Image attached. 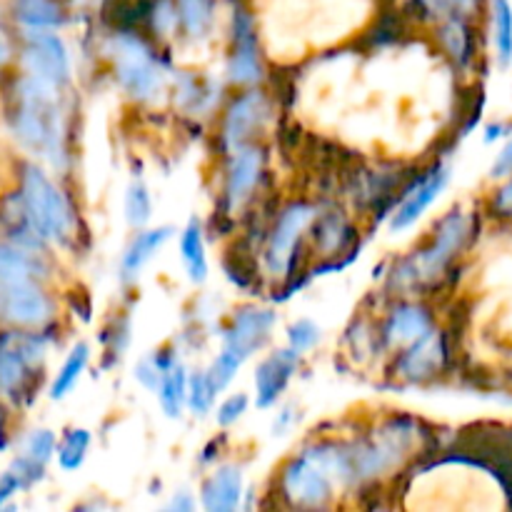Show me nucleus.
<instances>
[{"label": "nucleus", "instance_id": "1", "mask_svg": "<svg viewBox=\"0 0 512 512\" xmlns=\"http://www.w3.org/2000/svg\"><path fill=\"white\" fill-rule=\"evenodd\" d=\"M470 238V220L465 218L463 210H450L438 225H435L433 240L418 250L415 255L405 258L395 268L393 285L400 290H413L425 283H433L438 275L445 273L450 263L460 255V250L468 245Z\"/></svg>", "mask_w": 512, "mask_h": 512}, {"label": "nucleus", "instance_id": "2", "mask_svg": "<svg viewBox=\"0 0 512 512\" xmlns=\"http://www.w3.org/2000/svg\"><path fill=\"white\" fill-rule=\"evenodd\" d=\"M20 105L15 113V133L28 148L53 155L60 150V118L55 105V88L38 78L20 83Z\"/></svg>", "mask_w": 512, "mask_h": 512}, {"label": "nucleus", "instance_id": "3", "mask_svg": "<svg viewBox=\"0 0 512 512\" xmlns=\"http://www.w3.org/2000/svg\"><path fill=\"white\" fill-rule=\"evenodd\" d=\"M415 445V425L410 420H390L383 428L375 430L368 438L350 443V458H353L355 480L368 483L378 480L380 475L398 468L410 455Z\"/></svg>", "mask_w": 512, "mask_h": 512}, {"label": "nucleus", "instance_id": "4", "mask_svg": "<svg viewBox=\"0 0 512 512\" xmlns=\"http://www.w3.org/2000/svg\"><path fill=\"white\" fill-rule=\"evenodd\" d=\"M110 58L120 88L138 100H148L163 88V70L140 35L120 30L110 38Z\"/></svg>", "mask_w": 512, "mask_h": 512}, {"label": "nucleus", "instance_id": "5", "mask_svg": "<svg viewBox=\"0 0 512 512\" xmlns=\"http://www.w3.org/2000/svg\"><path fill=\"white\" fill-rule=\"evenodd\" d=\"M20 180H23L20 195H23L30 220L43 235V240L68 238L70 228H73V215L53 180L35 165H23Z\"/></svg>", "mask_w": 512, "mask_h": 512}, {"label": "nucleus", "instance_id": "6", "mask_svg": "<svg viewBox=\"0 0 512 512\" xmlns=\"http://www.w3.org/2000/svg\"><path fill=\"white\" fill-rule=\"evenodd\" d=\"M278 485L285 503L300 510L328 508L335 490H338L335 480L305 453L283 465Z\"/></svg>", "mask_w": 512, "mask_h": 512}, {"label": "nucleus", "instance_id": "7", "mask_svg": "<svg viewBox=\"0 0 512 512\" xmlns=\"http://www.w3.org/2000/svg\"><path fill=\"white\" fill-rule=\"evenodd\" d=\"M315 215L318 210L310 203H290L288 208H283L268 238V248H265V265L273 278L285 280L293 273L295 250H298L305 230L313 225Z\"/></svg>", "mask_w": 512, "mask_h": 512}, {"label": "nucleus", "instance_id": "8", "mask_svg": "<svg viewBox=\"0 0 512 512\" xmlns=\"http://www.w3.org/2000/svg\"><path fill=\"white\" fill-rule=\"evenodd\" d=\"M43 338L33 333L0 335V393L18 395L43 358Z\"/></svg>", "mask_w": 512, "mask_h": 512}, {"label": "nucleus", "instance_id": "9", "mask_svg": "<svg viewBox=\"0 0 512 512\" xmlns=\"http://www.w3.org/2000/svg\"><path fill=\"white\" fill-rule=\"evenodd\" d=\"M270 120V100L263 90H248L230 103L223 120V145L228 153L250 145Z\"/></svg>", "mask_w": 512, "mask_h": 512}, {"label": "nucleus", "instance_id": "10", "mask_svg": "<svg viewBox=\"0 0 512 512\" xmlns=\"http://www.w3.org/2000/svg\"><path fill=\"white\" fill-rule=\"evenodd\" d=\"M23 63L33 78L60 88L70 78V60L63 40L48 30H30L23 50Z\"/></svg>", "mask_w": 512, "mask_h": 512}, {"label": "nucleus", "instance_id": "11", "mask_svg": "<svg viewBox=\"0 0 512 512\" xmlns=\"http://www.w3.org/2000/svg\"><path fill=\"white\" fill-rule=\"evenodd\" d=\"M50 315H53V303L35 280L0 285V320L35 328V325L48 323Z\"/></svg>", "mask_w": 512, "mask_h": 512}, {"label": "nucleus", "instance_id": "12", "mask_svg": "<svg viewBox=\"0 0 512 512\" xmlns=\"http://www.w3.org/2000/svg\"><path fill=\"white\" fill-rule=\"evenodd\" d=\"M228 73H230V80L238 85H253L263 78L255 20L243 5L235 8L233 13V55H230Z\"/></svg>", "mask_w": 512, "mask_h": 512}, {"label": "nucleus", "instance_id": "13", "mask_svg": "<svg viewBox=\"0 0 512 512\" xmlns=\"http://www.w3.org/2000/svg\"><path fill=\"white\" fill-rule=\"evenodd\" d=\"M445 363H448V348H445L443 333L428 330L423 338L410 343L400 353V358L395 360V370H398L400 378L410 380V383H423V380L443 373Z\"/></svg>", "mask_w": 512, "mask_h": 512}, {"label": "nucleus", "instance_id": "14", "mask_svg": "<svg viewBox=\"0 0 512 512\" xmlns=\"http://www.w3.org/2000/svg\"><path fill=\"white\" fill-rule=\"evenodd\" d=\"M450 170L443 168V165H435L430 173H425L423 178L415 180L408 190H405V198L400 203V208L393 213V220H390V230L393 233H400V230L410 228L415 220L423 218L425 210L440 198L443 188L448 185Z\"/></svg>", "mask_w": 512, "mask_h": 512}, {"label": "nucleus", "instance_id": "15", "mask_svg": "<svg viewBox=\"0 0 512 512\" xmlns=\"http://www.w3.org/2000/svg\"><path fill=\"white\" fill-rule=\"evenodd\" d=\"M263 165V150L255 148V145H245L230 155L228 175H225V205H228V210L235 213L248 203L260 175H263Z\"/></svg>", "mask_w": 512, "mask_h": 512}, {"label": "nucleus", "instance_id": "16", "mask_svg": "<svg viewBox=\"0 0 512 512\" xmlns=\"http://www.w3.org/2000/svg\"><path fill=\"white\" fill-rule=\"evenodd\" d=\"M275 328V313L265 308H243L235 313L233 325L225 333V348L238 353L248 360L255 350L268 343L270 333Z\"/></svg>", "mask_w": 512, "mask_h": 512}, {"label": "nucleus", "instance_id": "17", "mask_svg": "<svg viewBox=\"0 0 512 512\" xmlns=\"http://www.w3.org/2000/svg\"><path fill=\"white\" fill-rule=\"evenodd\" d=\"M295 370H298V353L293 348L275 350L258 365V370H255L258 408H270V405L278 403V398L285 393Z\"/></svg>", "mask_w": 512, "mask_h": 512}, {"label": "nucleus", "instance_id": "18", "mask_svg": "<svg viewBox=\"0 0 512 512\" xmlns=\"http://www.w3.org/2000/svg\"><path fill=\"white\" fill-rule=\"evenodd\" d=\"M433 330V315L418 303H403L390 310L383 328V340L390 348H408L418 338Z\"/></svg>", "mask_w": 512, "mask_h": 512}, {"label": "nucleus", "instance_id": "19", "mask_svg": "<svg viewBox=\"0 0 512 512\" xmlns=\"http://www.w3.org/2000/svg\"><path fill=\"white\" fill-rule=\"evenodd\" d=\"M203 508L210 512H233L243 500V473L238 465H223L215 470L200 490Z\"/></svg>", "mask_w": 512, "mask_h": 512}, {"label": "nucleus", "instance_id": "20", "mask_svg": "<svg viewBox=\"0 0 512 512\" xmlns=\"http://www.w3.org/2000/svg\"><path fill=\"white\" fill-rule=\"evenodd\" d=\"M173 235V228H158V230H143L133 238V243L128 245L123 255V263H120V278L125 283H133L135 278L140 275V270L145 268L150 258L163 248L165 243L170 240Z\"/></svg>", "mask_w": 512, "mask_h": 512}, {"label": "nucleus", "instance_id": "21", "mask_svg": "<svg viewBox=\"0 0 512 512\" xmlns=\"http://www.w3.org/2000/svg\"><path fill=\"white\" fill-rule=\"evenodd\" d=\"M438 40L443 45L445 53L455 60L458 65H468L473 60L475 38L470 30V20L465 18H445L438 25Z\"/></svg>", "mask_w": 512, "mask_h": 512}, {"label": "nucleus", "instance_id": "22", "mask_svg": "<svg viewBox=\"0 0 512 512\" xmlns=\"http://www.w3.org/2000/svg\"><path fill=\"white\" fill-rule=\"evenodd\" d=\"M313 228H315V245L320 248L323 255H340V250L348 248V243L353 240V228L350 223L345 220L343 213H330L323 215H315L313 220Z\"/></svg>", "mask_w": 512, "mask_h": 512}, {"label": "nucleus", "instance_id": "23", "mask_svg": "<svg viewBox=\"0 0 512 512\" xmlns=\"http://www.w3.org/2000/svg\"><path fill=\"white\" fill-rule=\"evenodd\" d=\"M160 405L168 418H180L183 408L188 405V375H185L183 363L178 358L165 368L163 380H160Z\"/></svg>", "mask_w": 512, "mask_h": 512}, {"label": "nucleus", "instance_id": "24", "mask_svg": "<svg viewBox=\"0 0 512 512\" xmlns=\"http://www.w3.org/2000/svg\"><path fill=\"white\" fill-rule=\"evenodd\" d=\"M15 18L30 30L58 28L65 20L58 0H15Z\"/></svg>", "mask_w": 512, "mask_h": 512}, {"label": "nucleus", "instance_id": "25", "mask_svg": "<svg viewBox=\"0 0 512 512\" xmlns=\"http://www.w3.org/2000/svg\"><path fill=\"white\" fill-rule=\"evenodd\" d=\"M178 25L188 38H205L213 28L215 0H175Z\"/></svg>", "mask_w": 512, "mask_h": 512}, {"label": "nucleus", "instance_id": "26", "mask_svg": "<svg viewBox=\"0 0 512 512\" xmlns=\"http://www.w3.org/2000/svg\"><path fill=\"white\" fill-rule=\"evenodd\" d=\"M40 275L38 258L13 245H0V285L35 280Z\"/></svg>", "mask_w": 512, "mask_h": 512}, {"label": "nucleus", "instance_id": "27", "mask_svg": "<svg viewBox=\"0 0 512 512\" xmlns=\"http://www.w3.org/2000/svg\"><path fill=\"white\" fill-rule=\"evenodd\" d=\"M180 255H183L185 265L193 283H203L208 278V258H205V243H203V228L198 220H190L185 225L183 235H180Z\"/></svg>", "mask_w": 512, "mask_h": 512}, {"label": "nucleus", "instance_id": "28", "mask_svg": "<svg viewBox=\"0 0 512 512\" xmlns=\"http://www.w3.org/2000/svg\"><path fill=\"white\" fill-rule=\"evenodd\" d=\"M88 360H90V348L85 343H78L73 350H70V355L65 358L63 368H60L58 378H55L53 388H50V398L53 400H60L65 398V395L70 393V390L75 388V383L80 380V375H83V370L88 368Z\"/></svg>", "mask_w": 512, "mask_h": 512}, {"label": "nucleus", "instance_id": "29", "mask_svg": "<svg viewBox=\"0 0 512 512\" xmlns=\"http://www.w3.org/2000/svg\"><path fill=\"white\" fill-rule=\"evenodd\" d=\"M493 13V38L500 65L512 63V5L510 0H490Z\"/></svg>", "mask_w": 512, "mask_h": 512}, {"label": "nucleus", "instance_id": "30", "mask_svg": "<svg viewBox=\"0 0 512 512\" xmlns=\"http://www.w3.org/2000/svg\"><path fill=\"white\" fill-rule=\"evenodd\" d=\"M418 10L428 18L445 20V18H465L473 20L483 10L485 0H413Z\"/></svg>", "mask_w": 512, "mask_h": 512}, {"label": "nucleus", "instance_id": "31", "mask_svg": "<svg viewBox=\"0 0 512 512\" xmlns=\"http://www.w3.org/2000/svg\"><path fill=\"white\" fill-rule=\"evenodd\" d=\"M90 448V433L85 428H73L65 433L63 443L58 445V465L65 473H73L85 463Z\"/></svg>", "mask_w": 512, "mask_h": 512}, {"label": "nucleus", "instance_id": "32", "mask_svg": "<svg viewBox=\"0 0 512 512\" xmlns=\"http://www.w3.org/2000/svg\"><path fill=\"white\" fill-rule=\"evenodd\" d=\"M245 358H240L238 353H233V350L223 348V353L218 355V358L213 360V365H210L208 370V380L210 385H213L215 393H223L225 388L230 385V380L238 375V370L243 368Z\"/></svg>", "mask_w": 512, "mask_h": 512}, {"label": "nucleus", "instance_id": "33", "mask_svg": "<svg viewBox=\"0 0 512 512\" xmlns=\"http://www.w3.org/2000/svg\"><path fill=\"white\" fill-rule=\"evenodd\" d=\"M153 215V203H150V193L143 183H133L125 195V218L133 228H143Z\"/></svg>", "mask_w": 512, "mask_h": 512}, {"label": "nucleus", "instance_id": "34", "mask_svg": "<svg viewBox=\"0 0 512 512\" xmlns=\"http://www.w3.org/2000/svg\"><path fill=\"white\" fill-rule=\"evenodd\" d=\"M215 395L218 393H215L213 385H210L208 373L190 375L188 378V408L195 418H203V415H208Z\"/></svg>", "mask_w": 512, "mask_h": 512}, {"label": "nucleus", "instance_id": "35", "mask_svg": "<svg viewBox=\"0 0 512 512\" xmlns=\"http://www.w3.org/2000/svg\"><path fill=\"white\" fill-rule=\"evenodd\" d=\"M148 20L155 35H170L178 28V10H175V0H150L148 5Z\"/></svg>", "mask_w": 512, "mask_h": 512}, {"label": "nucleus", "instance_id": "36", "mask_svg": "<svg viewBox=\"0 0 512 512\" xmlns=\"http://www.w3.org/2000/svg\"><path fill=\"white\" fill-rule=\"evenodd\" d=\"M320 340V328L313 323V320H298L288 328V343L290 348L298 355L308 353L310 348H315Z\"/></svg>", "mask_w": 512, "mask_h": 512}, {"label": "nucleus", "instance_id": "37", "mask_svg": "<svg viewBox=\"0 0 512 512\" xmlns=\"http://www.w3.org/2000/svg\"><path fill=\"white\" fill-rule=\"evenodd\" d=\"M55 453V435L50 430H35L28 440H25V455L35 463L45 465L50 455Z\"/></svg>", "mask_w": 512, "mask_h": 512}, {"label": "nucleus", "instance_id": "38", "mask_svg": "<svg viewBox=\"0 0 512 512\" xmlns=\"http://www.w3.org/2000/svg\"><path fill=\"white\" fill-rule=\"evenodd\" d=\"M245 410H248V395L235 393V395H230V398H225L223 403H220L215 418H218V425L228 428V425L238 423V420L243 418Z\"/></svg>", "mask_w": 512, "mask_h": 512}, {"label": "nucleus", "instance_id": "39", "mask_svg": "<svg viewBox=\"0 0 512 512\" xmlns=\"http://www.w3.org/2000/svg\"><path fill=\"white\" fill-rule=\"evenodd\" d=\"M490 210H493L498 218L512 220V175H508V180L493 193V198H490Z\"/></svg>", "mask_w": 512, "mask_h": 512}, {"label": "nucleus", "instance_id": "40", "mask_svg": "<svg viewBox=\"0 0 512 512\" xmlns=\"http://www.w3.org/2000/svg\"><path fill=\"white\" fill-rule=\"evenodd\" d=\"M20 488H25V483H23V480H20V475L15 473V470H8V473H5L3 478H0V505H3L5 500L10 498V495L18 493Z\"/></svg>", "mask_w": 512, "mask_h": 512}, {"label": "nucleus", "instance_id": "41", "mask_svg": "<svg viewBox=\"0 0 512 512\" xmlns=\"http://www.w3.org/2000/svg\"><path fill=\"white\" fill-rule=\"evenodd\" d=\"M490 173H493V178H508V175H512V140L500 150L498 160L493 163Z\"/></svg>", "mask_w": 512, "mask_h": 512}, {"label": "nucleus", "instance_id": "42", "mask_svg": "<svg viewBox=\"0 0 512 512\" xmlns=\"http://www.w3.org/2000/svg\"><path fill=\"white\" fill-rule=\"evenodd\" d=\"M170 510H193L195 508V500L190 498V493H178L168 505Z\"/></svg>", "mask_w": 512, "mask_h": 512}, {"label": "nucleus", "instance_id": "43", "mask_svg": "<svg viewBox=\"0 0 512 512\" xmlns=\"http://www.w3.org/2000/svg\"><path fill=\"white\" fill-rule=\"evenodd\" d=\"M290 420H293V410L285 408L283 413H280L278 418H275V423H273V435H283L285 430H288Z\"/></svg>", "mask_w": 512, "mask_h": 512}, {"label": "nucleus", "instance_id": "44", "mask_svg": "<svg viewBox=\"0 0 512 512\" xmlns=\"http://www.w3.org/2000/svg\"><path fill=\"white\" fill-rule=\"evenodd\" d=\"M503 130H505V125H490L488 135H485V140H488V143H493L495 138H500V135H505Z\"/></svg>", "mask_w": 512, "mask_h": 512}, {"label": "nucleus", "instance_id": "45", "mask_svg": "<svg viewBox=\"0 0 512 512\" xmlns=\"http://www.w3.org/2000/svg\"><path fill=\"white\" fill-rule=\"evenodd\" d=\"M0 423H3V415H0ZM0 433H3V430H0Z\"/></svg>", "mask_w": 512, "mask_h": 512}]
</instances>
